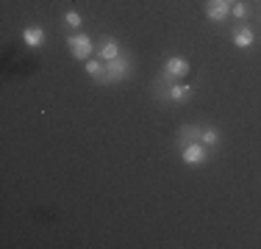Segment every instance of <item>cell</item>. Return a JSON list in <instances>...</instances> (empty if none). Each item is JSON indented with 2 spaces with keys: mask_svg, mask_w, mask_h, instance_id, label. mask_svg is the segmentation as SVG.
<instances>
[{
  "mask_svg": "<svg viewBox=\"0 0 261 249\" xmlns=\"http://www.w3.org/2000/svg\"><path fill=\"white\" fill-rule=\"evenodd\" d=\"M67 47H70V55L75 61H89L92 50H95V45H92V39L86 34H72L67 36Z\"/></svg>",
  "mask_w": 261,
  "mask_h": 249,
  "instance_id": "obj_1",
  "label": "cell"
},
{
  "mask_svg": "<svg viewBox=\"0 0 261 249\" xmlns=\"http://www.w3.org/2000/svg\"><path fill=\"white\" fill-rule=\"evenodd\" d=\"M181 158L186 166H203L208 161V147L203 141H189L181 147Z\"/></svg>",
  "mask_w": 261,
  "mask_h": 249,
  "instance_id": "obj_2",
  "label": "cell"
},
{
  "mask_svg": "<svg viewBox=\"0 0 261 249\" xmlns=\"http://www.w3.org/2000/svg\"><path fill=\"white\" fill-rule=\"evenodd\" d=\"M192 72V64L184 58V55H170V58L164 61V80H178V78H186V75Z\"/></svg>",
  "mask_w": 261,
  "mask_h": 249,
  "instance_id": "obj_3",
  "label": "cell"
},
{
  "mask_svg": "<svg viewBox=\"0 0 261 249\" xmlns=\"http://www.w3.org/2000/svg\"><path fill=\"white\" fill-rule=\"evenodd\" d=\"M128 75H130L128 55H117L114 61H106V78H109V83H120V80H125Z\"/></svg>",
  "mask_w": 261,
  "mask_h": 249,
  "instance_id": "obj_4",
  "label": "cell"
},
{
  "mask_svg": "<svg viewBox=\"0 0 261 249\" xmlns=\"http://www.w3.org/2000/svg\"><path fill=\"white\" fill-rule=\"evenodd\" d=\"M206 17L211 22H225L231 17V3H225V0H206Z\"/></svg>",
  "mask_w": 261,
  "mask_h": 249,
  "instance_id": "obj_5",
  "label": "cell"
},
{
  "mask_svg": "<svg viewBox=\"0 0 261 249\" xmlns=\"http://www.w3.org/2000/svg\"><path fill=\"white\" fill-rule=\"evenodd\" d=\"M117 55H122L120 53V42H117L114 36H103L100 45H97V58L100 61H114Z\"/></svg>",
  "mask_w": 261,
  "mask_h": 249,
  "instance_id": "obj_6",
  "label": "cell"
},
{
  "mask_svg": "<svg viewBox=\"0 0 261 249\" xmlns=\"http://www.w3.org/2000/svg\"><path fill=\"white\" fill-rule=\"evenodd\" d=\"M84 70H86V75H89L95 83H109V78H106V61L89 58V61H84Z\"/></svg>",
  "mask_w": 261,
  "mask_h": 249,
  "instance_id": "obj_7",
  "label": "cell"
},
{
  "mask_svg": "<svg viewBox=\"0 0 261 249\" xmlns=\"http://www.w3.org/2000/svg\"><path fill=\"white\" fill-rule=\"evenodd\" d=\"M233 45L239 50H247L256 45V34H253V28H247V25H239V28L233 30Z\"/></svg>",
  "mask_w": 261,
  "mask_h": 249,
  "instance_id": "obj_8",
  "label": "cell"
},
{
  "mask_svg": "<svg viewBox=\"0 0 261 249\" xmlns=\"http://www.w3.org/2000/svg\"><path fill=\"white\" fill-rule=\"evenodd\" d=\"M192 91H195V86H189V83H170L167 100H172V103H184V100L192 97Z\"/></svg>",
  "mask_w": 261,
  "mask_h": 249,
  "instance_id": "obj_9",
  "label": "cell"
},
{
  "mask_svg": "<svg viewBox=\"0 0 261 249\" xmlns=\"http://www.w3.org/2000/svg\"><path fill=\"white\" fill-rule=\"evenodd\" d=\"M45 39H47V36H45V30H42L39 25H31V28L22 30V42H25L28 47H42V45H45Z\"/></svg>",
  "mask_w": 261,
  "mask_h": 249,
  "instance_id": "obj_10",
  "label": "cell"
},
{
  "mask_svg": "<svg viewBox=\"0 0 261 249\" xmlns=\"http://www.w3.org/2000/svg\"><path fill=\"white\" fill-rule=\"evenodd\" d=\"M220 139H222V136H220V130H217V128H211V124L200 130V141H203L206 147H217V144H220Z\"/></svg>",
  "mask_w": 261,
  "mask_h": 249,
  "instance_id": "obj_11",
  "label": "cell"
},
{
  "mask_svg": "<svg viewBox=\"0 0 261 249\" xmlns=\"http://www.w3.org/2000/svg\"><path fill=\"white\" fill-rule=\"evenodd\" d=\"M200 130H203V128H192V124L181 128V147L189 144V141H200Z\"/></svg>",
  "mask_w": 261,
  "mask_h": 249,
  "instance_id": "obj_12",
  "label": "cell"
},
{
  "mask_svg": "<svg viewBox=\"0 0 261 249\" xmlns=\"http://www.w3.org/2000/svg\"><path fill=\"white\" fill-rule=\"evenodd\" d=\"M231 14L236 17V20H247V14H250V9H247V6L239 0V3H233V6H231Z\"/></svg>",
  "mask_w": 261,
  "mask_h": 249,
  "instance_id": "obj_13",
  "label": "cell"
},
{
  "mask_svg": "<svg viewBox=\"0 0 261 249\" xmlns=\"http://www.w3.org/2000/svg\"><path fill=\"white\" fill-rule=\"evenodd\" d=\"M64 22L70 25V28H81V25H84V17H81L78 11H67V14H64Z\"/></svg>",
  "mask_w": 261,
  "mask_h": 249,
  "instance_id": "obj_14",
  "label": "cell"
}]
</instances>
